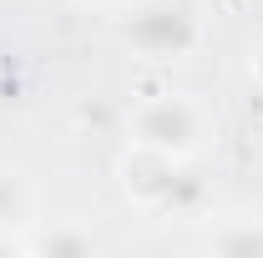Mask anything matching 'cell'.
Segmentation results:
<instances>
[{
    "label": "cell",
    "mask_w": 263,
    "mask_h": 258,
    "mask_svg": "<svg viewBox=\"0 0 263 258\" xmlns=\"http://www.w3.org/2000/svg\"><path fill=\"white\" fill-rule=\"evenodd\" d=\"M127 147L172 162H197L218 147V112L197 91H157L127 112Z\"/></svg>",
    "instance_id": "obj_1"
},
{
    "label": "cell",
    "mask_w": 263,
    "mask_h": 258,
    "mask_svg": "<svg viewBox=\"0 0 263 258\" xmlns=\"http://www.w3.org/2000/svg\"><path fill=\"white\" fill-rule=\"evenodd\" d=\"M202 35L208 26L187 0H132L127 10H117V41L147 66H177L197 56Z\"/></svg>",
    "instance_id": "obj_2"
},
{
    "label": "cell",
    "mask_w": 263,
    "mask_h": 258,
    "mask_svg": "<svg viewBox=\"0 0 263 258\" xmlns=\"http://www.w3.org/2000/svg\"><path fill=\"white\" fill-rule=\"evenodd\" d=\"M193 162H172V157H157V152H142V147H127L122 157V193L147 208V213H167V208H182L193 197V177H187Z\"/></svg>",
    "instance_id": "obj_3"
},
{
    "label": "cell",
    "mask_w": 263,
    "mask_h": 258,
    "mask_svg": "<svg viewBox=\"0 0 263 258\" xmlns=\"http://www.w3.org/2000/svg\"><path fill=\"white\" fill-rule=\"evenodd\" d=\"M41 223V188L26 167L0 162V233H31Z\"/></svg>",
    "instance_id": "obj_4"
},
{
    "label": "cell",
    "mask_w": 263,
    "mask_h": 258,
    "mask_svg": "<svg viewBox=\"0 0 263 258\" xmlns=\"http://www.w3.org/2000/svg\"><path fill=\"white\" fill-rule=\"evenodd\" d=\"M202 248H208V253H228V258H263V218L238 213V218H228V223L208 228Z\"/></svg>",
    "instance_id": "obj_5"
},
{
    "label": "cell",
    "mask_w": 263,
    "mask_h": 258,
    "mask_svg": "<svg viewBox=\"0 0 263 258\" xmlns=\"http://www.w3.org/2000/svg\"><path fill=\"white\" fill-rule=\"evenodd\" d=\"M26 253H97V233L71 223V218H61V223H51V228L35 223L26 233Z\"/></svg>",
    "instance_id": "obj_6"
},
{
    "label": "cell",
    "mask_w": 263,
    "mask_h": 258,
    "mask_svg": "<svg viewBox=\"0 0 263 258\" xmlns=\"http://www.w3.org/2000/svg\"><path fill=\"white\" fill-rule=\"evenodd\" d=\"M81 10H106V15H117V10H127L132 0H76Z\"/></svg>",
    "instance_id": "obj_7"
},
{
    "label": "cell",
    "mask_w": 263,
    "mask_h": 258,
    "mask_svg": "<svg viewBox=\"0 0 263 258\" xmlns=\"http://www.w3.org/2000/svg\"><path fill=\"white\" fill-rule=\"evenodd\" d=\"M248 81L263 91V46H253V56H248Z\"/></svg>",
    "instance_id": "obj_8"
},
{
    "label": "cell",
    "mask_w": 263,
    "mask_h": 258,
    "mask_svg": "<svg viewBox=\"0 0 263 258\" xmlns=\"http://www.w3.org/2000/svg\"><path fill=\"white\" fill-rule=\"evenodd\" d=\"M0 253H26V233H0Z\"/></svg>",
    "instance_id": "obj_9"
}]
</instances>
